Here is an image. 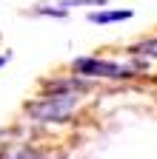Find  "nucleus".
Instances as JSON below:
<instances>
[{
	"label": "nucleus",
	"mask_w": 157,
	"mask_h": 159,
	"mask_svg": "<svg viewBox=\"0 0 157 159\" xmlns=\"http://www.w3.org/2000/svg\"><path fill=\"white\" fill-rule=\"evenodd\" d=\"M71 71L77 77L86 80H114V83H129V80L146 77L149 74V60L143 57H131L129 63H120V60H106L97 54H83L71 60Z\"/></svg>",
	"instance_id": "f257e3e1"
},
{
	"label": "nucleus",
	"mask_w": 157,
	"mask_h": 159,
	"mask_svg": "<svg viewBox=\"0 0 157 159\" xmlns=\"http://www.w3.org/2000/svg\"><path fill=\"white\" fill-rule=\"evenodd\" d=\"M86 102V97L80 91H46L37 99L26 102V114L34 119V122H69V119L80 111V105Z\"/></svg>",
	"instance_id": "f03ea898"
},
{
	"label": "nucleus",
	"mask_w": 157,
	"mask_h": 159,
	"mask_svg": "<svg viewBox=\"0 0 157 159\" xmlns=\"http://www.w3.org/2000/svg\"><path fill=\"white\" fill-rule=\"evenodd\" d=\"M131 17H134V9H106V6L91 9L86 14V20L91 26H114V23H126Z\"/></svg>",
	"instance_id": "7ed1b4c3"
},
{
	"label": "nucleus",
	"mask_w": 157,
	"mask_h": 159,
	"mask_svg": "<svg viewBox=\"0 0 157 159\" xmlns=\"http://www.w3.org/2000/svg\"><path fill=\"white\" fill-rule=\"evenodd\" d=\"M129 57H143V60H157V37H146V40H137L126 48Z\"/></svg>",
	"instance_id": "20e7f679"
},
{
	"label": "nucleus",
	"mask_w": 157,
	"mask_h": 159,
	"mask_svg": "<svg viewBox=\"0 0 157 159\" xmlns=\"http://www.w3.org/2000/svg\"><path fill=\"white\" fill-rule=\"evenodd\" d=\"M29 14H32V17H66L69 11H66L60 3H37V6L29 9Z\"/></svg>",
	"instance_id": "39448f33"
},
{
	"label": "nucleus",
	"mask_w": 157,
	"mask_h": 159,
	"mask_svg": "<svg viewBox=\"0 0 157 159\" xmlns=\"http://www.w3.org/2000/svg\"><path fill=\"white\" fill-rule=\"evenodd\" d=\"M12 159H66L63 153H52V151H40V148H20Z\"/></svg>",
	"instance_id": "423d86ee"
},
{
	"label": "nucleus",
	"mask_w": 157,
	"mask_h": 159,
	"mask_svg": "<svg viewBox=\"0 0 157 159\" xmlns=\"http://www.w3.org/2000/svg\"><path fill=\"white\" fill-rule=\"evenodd\" d=\"M60 6L66 9V11H71V9H80V6H109V0H60Z\"/></svg>",
	"instance_id": "0eeeda50"
},
{
	"label": "nucleus",
	"mask_w": 157,
	"mask_h": 159,
	"mask_svg": "<svg viewBox=\"0 0 157 159\" xmlns=\"http://www.w3.org/2000/svg\"><path fill=\"white\" fill-rule=\"evenodd\" d=\"M9 63H12V51H3V54H0V68L9 66Z\"/></svg>",
	"instance_id": "6e6552de"
}]
</instances>
